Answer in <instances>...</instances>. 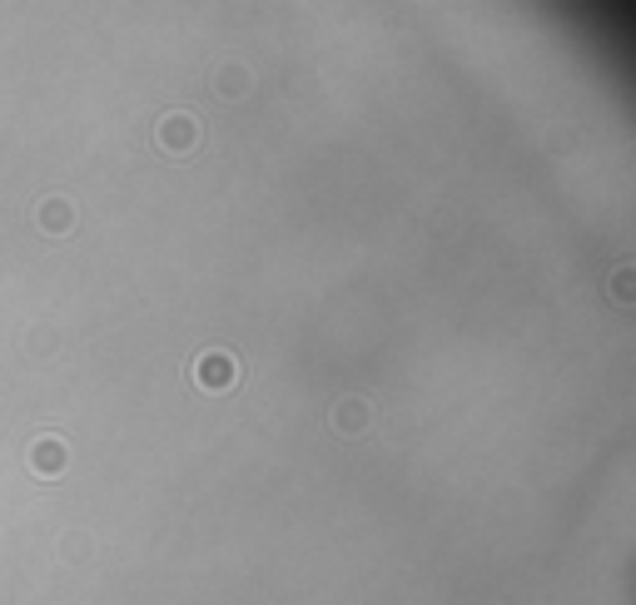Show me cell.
I'll return each instance as SVG.
<instances>
[{
    "mask_svg": "<svg viewBox=\"0 0 636 605\" xmlns=\"http://www.w3.org/2000/svg\"><path fill=\"white\" fill-rule=\"evenodd\" d=\"M194 134H200V129L189 125L185 115H175V119H165V125H160V144H165L169 154H185L189 144H194Z\"/></svg>",
    "mask_w": 636,
    "mask_h": 605,
    "instance_id": "6da1fadb",
    "label": "cell"
},
{
    "mask_svg": "<svg viewBox=\"0 0 636 605\" xmlns=\"http://www.w3.org/2000/svg\"><path fill=\"white\" fill-rule=\"evenodd\" d=\"M194 377H200L209 392H225V387H234V368H229L225 358H204L200 368H194Z\"/></svg>",
    "mask_w": 636,
    "mask_h": 605,
    "instance_id": "7a4b0ae2",
    "label": "cell"
},
{
    "mask_svg": "<svg viewBox=\"0 0 636 605\" xmlns=\"http://www.w3.org/2000/svg\"><path fill=\"white\" fill-rule=\"evenodd\" d=\"M30 462H36V472H46V477H55L60 472V442H46L30 452Z\"/></svg>",
    "mask_w": 636,
    "mask_h": 605,
    "instance_id": "3957f363",
    "label": "cell"
}]
</instances>
